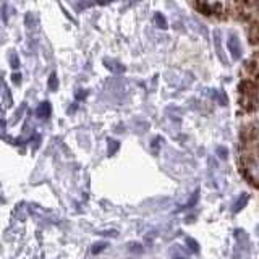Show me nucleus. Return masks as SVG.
I'll list each match as a JSON object with an SVG mask.
<instances>
[{
	"label": "nucleus",
	"mask_w": 259,
	"mask_h": 259,
	"mask_svg": "<svg viewBox=\"0 0 259 259\" xmlns=\"http://www.w3.org/2000/svg\"><path fill=\"white\" fill-rule=\"evenodd\" d=\"M243 165H245V174L250 180L259 185V147L250 149L243 157Z\"/></svg>",
	"instance_id": "1"
},
{
	"label": "nucleus",
	"mask_w": 259,
	"mask_h": 259,
	"mask_svg": "<svg viewBox=\"0 0 259 259\" xmlns=\"http://www.w3.org/2000/svg\"><path fill=\"white\" fill-rule=\"evenodd\" d=\"M227 47H229V52L232 54L233 60L242 59V44H240V39L235 33L229 34V42H227Z\"/></svg>",
	"instance_id": "2"
},
{
	"label": "nucleus",
	"mask_w": 259,
	"mask_h": 259,
	"mask_svg": "<svg viewBox=\"0 0 259 259\" xmlns=\"http://www.w3.org/2000/svg\"><path fill=\"white\" fill-rule=\"evenodd\" d=\"M104 65H106L107 68L110 71H114V73H123L125 71V66H123L122 64H119L117 60H112V59H104Z\"/></svg>",
	"instance_id": "3"
},
{
	"label": "nucleus",
	"mask_w": 259,
	"mask_h": 259,
	"mask_svg": "<svg viewBox=\"0 0 259 259\" xmlns=\"http://www.w3.org/2000/svg\"><path fill=\"white\" fill-rule=\"evenodd\" d=\"M214 44H215V52H217V57L227 64V59H225V54L222 51V46H220V33L219 31H214Z\"/></svg>",
	"instance_id": "4"
},
{
	"label": "nucleus",
	"mask_w": 259,
	"mask_h": 259,
	"mask_svg": "<svg viewBox=\"0 0 259 259\" xmlns=\"http://www.w3.org/2000/svg\"><path fill=\"white\" fill-rule=\"evenodd\" d=\"M36 115H38L39 119H49V115H51V104L49 102L39 104L38 110H36Z\"/></svg>",
	"instance_id": "5"
},
{
	"label": "nucleus",
	"mask_w": 259,
	"mask_h": 259,
	"mask_svg": "<svg viewBox=\"0 0 259 259\" xmlns=\"http://www.w3.org/2000/svg\"><path fill=\"white\" fill-rule=\"evenodd\" d=\"M246 201H248V194H246V193H243L242 196H240V198L237 199V202H235V206H233V212H240V211H242V209L246 206Z\"/></svg>",
	"instance_id": "6"
},
{
	"label": "nucleus",
	"mask_w": 259,
	"mask_h": 259,
	"mask_svg": "<svg viewBox=\"0 0 259 259\" xmlns=\"http://www.w3.org/2000/svg\"><path fill=\"white\" fill-rule=\"evenodd\" d=\"M154 24L159 28V29H167V20L162 13H156L154 15Z\"/></svg>",
	"instance_id": "7"
},
{
	"label": "nucleus",
	"mask_w": 259,
	"mask_h": 259,
	"mask_svg": "<svg viewBox=\"0 0 259 259\" xmlns=\"http://www.w3.org/2000/svg\"><path fill=\"white\" fill-rule=\"evenodd\" d=\"M24 24H26L29 29H36V26L39 24V21H38V18H36L33 13H28L26 18H24Z\"/></svg>",
	"instance_id": "8"
},
{
	"label": "nucleus",
	"mask_w": 259,
	"mask_h": 259,
	"mask_svg": "<svg viewBox=\"0 0 259 259\" xmlns=\"http://www.w3.org/2000/svg\"><path fill=\"white\" fill-rule=\"evenodd\" d=\"M2 97H3V107H8L10 104H11V97H10V91H8V88H7V84L3 83V86H2Z\"/></svg>",
	"instance_id": "9"
},
{
	"label": "nucleus",
	"mask_w": 259,
	"mask_h": 259,
	"mask_svg": "<svg viewBox=\"0 0 259 259\" xmlns=\"http://www.w3.org/2000/svg\"><path fill=\"white\" fill-rule=\"evenodd\" d=\"M187 245L190 246V250H191V251L199 253V245L196 243V240H193V238H187Z\"/></svg>",
	"instance_id": "10"
},
{
	"label": "nucleus",
	"mask_w": 259,
	"mask_h": 259,
	"mask_svg": "<svg viewBox=\"0 0 259 259\" xmlns=\"http://www.w3.org/2000/svg\"><path fill=\"white\" fill-rule=\"evenodd\" d=\"M10 64H11V66H13V70H18V68H20V60H18V55H16V54H11Z\"/></svg>",
	"instance_id": "11"
},
{
	"label": "nucleus",
	"mask_w": 259,
	"mask_h": 259,
	"mask_svg": "<svg viewBox=\"0 0 259 259\" xmlns=\"http://www.w3.org/2000/svg\"><path fill=\"white\" fill-rule=\"evenodd\" d=\"M49 88L54 89V91L59 88V83H57V75H52V76H51V79H49Z\"/></svg>",
	"instance_id": "12"
},
{
	"label": "nucleus",
	"mask_w": 259,
	"mask_h": 259,
	"mask_svg": "<svg viewBox=\"0 0 259 259\" xmlns=\"http://www.w3.org/2000/svg\"><path fill=\"white\" fill-rule=\"evenodd\" d=\"M2 20H3V23L8 21V3H3V7H2Z\"/></svg>",
	"instance_id": "13"
},
{
	"label": "nucleus",
	"mask_w": 259,
	"mask_h": 259,
	"mask_svg": "<svg viewBox=\"0 0 259 259\" xmlns=\"http://www.w3.org/2000/svg\"><path fill=\"white\" fill-rule=\"evenodd\" d=\"M109 146H110L109 154H110V156H112V154L115 152V149H119V143H115L114 139H109Z\"/></svg>",
	"instance_id": "14"
},
{
	"label": "nucleus",
	"mask_w": 259,
	"mask_h": 259,
	"mask_svg": "<svg viewBox=\"0 0 259 259\" xmlns=\"http://www.w3.org/2000/svg\"><path fill=\"white\" fill-rule=\"evenodd\" d=\"M104 248H106V243H99V245H96L94 248H92V253L97 255V253H99L101 250H104Z\"/></svg>",
	"instance_id": "15"
},
{
	"label": "nucleus",
	"mask_w": 259,
	"mask_h": 259,
	"mask_svg": "<svg viewBox=\"0 0 259 259\" xmlns=\"http://www.w3.org/2000/svg\"><path fill=\"white\" fill-rule=\"evenodd\" d=\"M109 2H112V0H97V3H101V5H104V3H109Z\"/></svg>",
	"instance_id": "16"
},
{
	"label": "nucleus",
	"mask_w": 259,
	"mask_h": 259,
	"mask_svg": "<svg viewBox=\"0 0 259 259\" xmlns=\"http://www.w3.org/2000/svg\"><path fill=\"white\" fill-rule=\"evenodd\" d=\"M20 79H21L20 75H15V83H16V84H20Z\"/></svg>",
	"instance_id": "17"
},
{
	"label": "nucleus",
	"mask_w": 259,
	"mask_h": 259,
	"mask_svg": "<svg viewBox=\"0 0 259 259\" xmlns=\"http://www.w3.org/2000/svg\"><path fill=\"white\" fill-rule=\"evenodd\" d=\"M178 259H187V258H185V256H180V258H178Z\"/></svg>",
	"instance_id": "18"
},
{
	"label": "nucleus",
	"mask_w": 259,
	"mask_h": 259,
	"mask_svg": "<svg viewBox=\"0 0 259 259\" xmlns=\"http://www.w3.org/2000/svg\"><path fill=\"white\" fill-rule=\"evenodd\" d=\"M250 2H259V0H250Z\"/></svg>",
	"instance_id": "19"
}]
</instances>
